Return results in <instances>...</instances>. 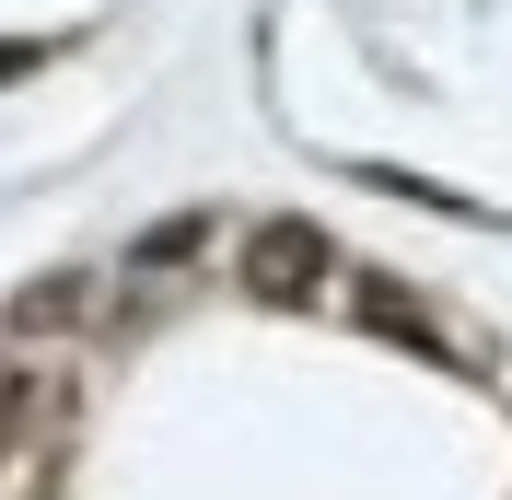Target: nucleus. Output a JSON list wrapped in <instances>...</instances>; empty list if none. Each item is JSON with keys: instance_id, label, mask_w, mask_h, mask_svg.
<instances>
[{"instance_id": "nucleus-1", "label": "nucleus", "mask_w": 512, "mask_h": 500, "mask_svg": "<svg viewBox=\"0 0 512 500\" xmlns=\"http://www.w3.org/2000/svg\"><path fill=\"white\" fill-rule=\"evenodd\" d=\"M326 280H338V245H326V233H315V221H256V233H245V291H256V303H315V291Z\"/></svg>"}, {"instance_id": "nucleus-2", "label": "nucleus", "mask_w": 512, "mask_h": 500, "mask_svg": "<svg viewBox=\"0 0 512 500\" xmlns=\"http://www.w3.org/2000/svg\"><path fill=\"white\" fill-rule=\"evenodd\" d=\"M350 326H373V338L419 349V361H454V338H443V314L419 303L408 280H350Z\"/></svg>"}, {"instance_id": "nucleus-3", "label": "nucleus", "mask_w": 512, "mask_h": 500, "mask_svg": "<svg viewBox=\"0 0 512 500\" xmlns=\"http://www.w3.org/2000/svg\"><path fill=\"white\" fill-rule=\"evenodd\" d=\"M94 314V280L82 268H59V280H35V291H12L0 303V338H59V326H82Z\"/></svg>"}, {"instance_id": "nucleus-4", "label": "nucleus", "mask_w": 512, "mask_h": 500, "mask_svg": "<svg viewBox=\"0 0 512 500\" xmlns=\"http://www.w3.org/2000/svg\"><path fill=\"white\" fill-rule=\"evenodd\" d=\"M35 407H59V384H47V361H24V338H0V454L35 431Z\"/></svg>"}, {"instance_id": "nucleus-5", "label": "nucleus", "mask_w": 512, "mask_h": 500, "mask_svg": "<svg viewBox=\"0 0 512 500\" xmlns=\"http://www.w3.org/2000/svg\"><path fill=\"white\" fill-rule=\"evenodd\" d=\"M187 256H198V221H152V233H140V268H152V280L187 268Z\"/></svg>"}]
</instances>
